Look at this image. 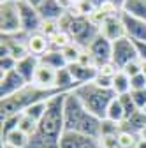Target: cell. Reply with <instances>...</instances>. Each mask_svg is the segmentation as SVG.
Segmentation results:
<instances>
[{
  "instance_id": "18",
  "label": "cell",
  "mask_w": 146,
  "mask_h": 148,
  "mask_svg": "<svg viewBox=\"0 0 146 148\" xmlns=\"http://www.w3.org/2000/svg\"><path fill=\"white\" fill-rule=\"evenodd\" d=\"M121 12L146 21V0H125Z\"/></svg>"
},
{
  "instance_id": "19",
  "label": "cell",
  "mask_w": 146,
  "mask_h": 148,
  "mask_svg": "<svg viewBox=\"0 0 146 148\" xmlns=\"http://www.w3.org/2000/svg\"><path fill=\"white\" fill-rule=\"evenodd\" d=\"M120 127L123 129V131H130V132H134V134L139 136V132L146 127V113H144V111H141V109L136 111V113L130 118H127Z\"/></svg>"
},
{
  "instance_id": "34",
  "label": "cell",
  "mask_w": 146,
  "mask_h": 148,
  "mask_svg": "<svg viewBox=\"0 0 146 148\" xmlns=\"http://www.w3.org/2000/svg\"><path fill=\"white\" fill-rule=\"evenodd\" d=\"M130 88L132 90H143V88H146V76H144L143 72L137 74V76H134V78H130Z\"/></svg>"
},
{
  "instance_id": "29",
  "label": "cell",
  "mask_w": 146,
  "mask_h": 148,
  "mask_svg": "<svg viewBox=\"0 0 146 148\" xmlns=\"http://www.w3.org/2000/svg\"><path fill=\"white\" fill-rule=\"evenodd\" d=\"M118 71H121L115 62H106V64H102V65H99L97 67V76H102V78H109V79H113L115 76H116V72Z\"/></svg>"
},
{
  "instance_id": "24",
  "label": "cell",
  "mask_w": 146,
  "mask_h": 148,
  "mask_svg": "<svg viewBox=\"0 0 146 148\" xmlns=\"http://www.w3.org/2000/svg\"><path fill=\"white\" fill-rule=\"evenodd\" d=\"M74 42V39H72V35L67 32V30H58L57 34H55L53 37H51V49H63V48H67L69 44H72Z\"/></svg>"
},
{
  "instance_id": "21",
  "label": "cell",
  "mask_w": 146,
  "mask_h": 148,
  "mask_svg": "<svg viewBox=\"0 0 146 148\" xmlns=\"http://www.w3.org/2000/svg\"><path fill=\"white\" fill-rule=\"evenodd\" d=\"M4 143H5V145H11V146H14V148H28L30 138H28L25 132H21L20 129H14V131L7 132V134L4 136Z\"/></svg>"
},
{
  "instance_id": "26",
  "label": "cell",
  "mask_w": 146,
  "mask_h": 148,
  "mask_svg": "<svg viewBox=\"0 0 146 148\" xmlns=\"http://www.w3.org/2000/svg\"><path fill=\"white\" fill-rule=\"evenodd\" d=\"M116 139H118V146L120 148H136V145L139 141V136L130 132V131H123L121 129V131L118 132V136H116Z\"/></svg>"
},
{
  "instance_id": "38",
  "label": "cell",
  "mask_w": 146,
  "mask_h": 148,
  "mask_svg": "<svg viewBox=\"0 0 146 148\" xmlns=\"http://www.w3.org/2000/svg\"><path fill=\"white\" fill-rule=\"evenodd\" d=\"M136 148H146V141L139 138V141H137V145H136Z\"/></svg>"
},
{
  "instance_id": "16",
  "label": "cell",
  "mask_w": 146,
  "mask_h": 148,
  "mask_svg": "<svg viewBox=\"0 0 146 148\" xmlns=\"http://www.w3.org/2000/svg\"><path fill=\"white\" fill-rule=\"evenodd\" d=\"M42 21H58L65 14V9L57 2V0H44V2L37 7Z\"/></svg>"
},
{
  "instance_id": "11",
  "label": "cell",
  "mask_w": 146,
  "mask_h": 148,
  "mask_svg": "<svg viewBox=\"0 0 146 148\" xmlns=\"http://www.w3.org/2000/svg\"><path fill=\"white\" fill-rule=\"evenodd\" d=\"M121 21H123V27H125V35L129 37V39L146 42V21L132 18L125 12H121Z\"/></svg>"
},
{
  "instance_id": "42",
  "label": "cell",
  "mask_w": 146,
  "mask_h": 148,
  "mask_svg": "<svg viewBox=\"0 0 146 148\" xmlns=\"http://www.w3.org/2000/svg\"><path fill=\"white\" fill-rule=\"evenodd\" d=\"M2 2H12V0H2Z\"/></svg>"
},
{
  "instance_id": "12",
  "label": "cell",
  "mask_w": 146,
  "mask_h": 148,
  "mask_svg": "<svg viewBox=\"0 0 146 148\" xmlns=\"http://www.w3.org/2000/svg\"><path fill=\"white\" fill-rule=\"evenodd\" d=\"M100 34L106 37V39H109L111 42L121 39V37H125V27H123V21H121V14L120 16H109L106 18V21L100 25Z\"/></svg>"
},
{
  "instance_id": "3",
  "label": "cell",
  "mask_w": 146,
  "mask_h": 148,
  "mask_svg": "<svg viewBox=\"0 0 146 148\" xmlns=\"http://www.w3.org/2000/svg\"><path fill=\"white\" fill-rule=\"evenodd\" d=\"M58 94H65L63 90L60 88H41V86H35L33 83H28L25 88H21L18 94L2 99V104H0V116L9 118L14 115H21L25 113V109L39 101H49L51 97L58 95Z\"/></svg>"
},
{
  "instance_id": "36",
  "label": "cell",
  "mask_w": 146,
  "mask_h": 148,
  "mask_svg": "<svg viewBox=\"0 0 146 148\" xmlns=\"http://www.w3.org/2000/svg\"><path fill=\"white\" fill-rule=\"evenodd\" d=\"M86 2H88L90 5H92V7L97 11V9H100V7H102L106 2H107V0H86Z\"/></svg>"
},
{
  "instance_id": "13",
  "label": "cell",
  "mask_w": 146,
  "mask_h": 148,
  "mask_svg": "<svg viewBox=\"0 0 146 148\" xmlns=\"http://www.w3.org/2000/svg\"><path fill=\"white\" fill-rule=\"evenodd\" d=\"M27 46H28L30 55L41 58L42 55H46L51 49V39H49L48 35H44L42 32L28 34V37H27Z\"/></svg>"
},
{
  "instance_id": "2",
  "label": "cell",
  "mask_w": 146,
  "mask_h": 148,
  "mask_svg": "<svg viewBox=\"0 0 146 148\" xmlns=\"http://www.w3.org/2000/svg\"><path fill=\"white\" fill-rule=\"evenodd\" d=\"M63 120H65V131L100 138L102 120L90 113L74 92H67V95H65Z\"/></svg>"
},
{
  "instance_id": "8",
  "label": "cell",
  "mask_w": 146,
  "mask_h": 148,
  "mask_svg": "<svg viewBox=\"0 0 146 148\" xmlns=\"http://www.w3.org/2000/svg\"><path fill=\"white\" fill-rule=\"evenodd\" d=\"M20 14H21V25H23V32L25 34H35L41 32L42 27V18L39 14V11L33 5H30L27 0H20Z\"/></svg>"
},
{
  "instance_id": "28",
  "label": "cell",
  "mask_w": 146,
  "mask_h": 148,
  "mask_svg": "<svg viewBox=\"0 0 146 148\" xmlns=\"http://www.w3.org/2000/svg\"><path fill=\"white\" fill-rule=\"evenodd\" d=\"M62 53H63V57H65V60H67V65H69V64H76V62L79 60V57H81V53H83V48L78 46L76 42H72V44H69L67 48H63Z\"/></svg>"
},
{
  "instance_id": "15",
  "label": "cell",
  "mask_w": 146,
  "mask_h": 148,
  "mask_svg": "<svg viewBox=\"0 0 146 148\" xmlns=\"http://www.w3.org/2000/svg\"><path fill=\"white\" fill-rule=\"evenodd\" d=\"M72 78L78 85H85V83H90L97 78V67H92V65H83V64H69L67 65Z\"/></svg>"
},
{
  "instance_id": "27",
  "label": "cell",
  "mask_w": 146,
  "mask_h": 148,
  "mask_svg": "<svg viewBox=\"0 0 146 148\" xmlns=\"http://www.w3.org/2000/svg\"><path fill=\"white\" fill-rule=\"evenodd\" d=\"M37 127H39V123H37V122L32 120L28 115L21 113V116H20V123H18V129H20L21 132H25L28 138H32L35 132H37Z\"/></svg>"
},
{
  "instance_id": "40",
  "label": "cell",
  "mask_w": 146,
  "mask_h": 148,
  "mask_svg": "<svg viewBox=\"0 0 146 148\" xmlns=\"http://www.w3.org/2000/svg\"><path fill=\"white\" fill-rule=\"evenodd\" d=\"M143 74L146 76V62H143Z\"/></svg>"
},
{
  "instance_id": "4",
  "label": "cell",
  "mask_w": 146,
  "mask_h": 148,
  "mask_svg": "<svg viewBox=\"0 0 146 148\" xmlns=\"http://www.w3.org/2000/svg\"><path fill=\"white\" fill-rule=\"evenodd\" d=\"M72 92L81 99V102L85 104V108L90 111V113L95 115L100 120L106 118V111H107V106L111 104V101L115 97H118L113 88H102L95 81L79 85Z\"/></svg>"
},
{
  "instance_id": "39",
  "label": "cell",
  "mask_w": 146,
  "mask_h": 148,
  "mask_svg": "<svg viewBox=\"0 0 146 148\" xmlns=\"http://www.w3.org/2000/svg\"><path fill=\"white\" fill-rule=\"evenodd\" d=\"M139 138H141V139H144V141H146V127H144V129H143V131H141V132H139Z\"/></svg>"
},
{
  "instance_id": "17",
  "label": "cell",
  "mask_w": 146,
  "mask_h": 148,
  "mask_svg": "<svg viewBox=\"0 0 146 148\" xmlns=\"http://www.w3.org/2000/svg\"><path fill=\"white\" fill-rule=\"evenodd\" d=\"M41 60L37 57H33V55H28V57L18 60L16 64V71L21 74V78L27 81V83H32L33 81V76H35V71H37Z\"/></svg>"
},
{
  "instance_id": "23",
  "label": "cell",
  "mask_w": 146,
  "mask_h": 148,
  "mask_svg": "<svg viewBox=\"0 0 146 148\" xmlns=\"http://www.w3.org/2000/svg\"><path fill=\"white\" fill-rule=\"evenodd\" d=\"M113 90L116 95H125L130 94V76H127L123 71H118L116 76L113 78Z\"/></svg>"
},
{
  "instance_id": "1",
  "label": "cell",
  "mask_w": 146,
  "mask_h": 148,
  "mask_svg": "<svg viewBox=\"0 0 146 148\" xmlns=\"http://www.w3.org/2000/svg\"><path fill=\"white\" fill-rule=\"evenodd\" d=\"M65 94H58L48 101L46 113L39 122L37 132L30 138L28 148H60V138L65 131L63 120V104Z\"/></svg>"
},
{
  "instance_id": "41",
  "label": "cell",
  "mask_w": 146,
  "mask_h": 148,
  "mask_svg": "<svg viewBox=\"0 0 146 148\" xmlns=\"http://www.w3.org/2000/svg\"><path fill=\"white\" fill-rule=\"evenodd\" d=\"M2 148H14V146H11V145H5V143H4V145H2Z\"/></svg>"
},
{
  "instance_id": "30",
  "label": "cell",
  "mask_w": 146,
  "mask_h": 148,
  "mask_svg": "<svg viewBox=\"0 0 146 148\" xmlns=\"http://www.w3.org/2000/svg\"><path fill=\"white\" fill-rule=\"evenodd\" d=\"M118 97H120V101H121V106H123V111H125V120H127V118H130V116H132V115L136 113V111H139L130 94H125V95H118Z\"/></svg>"
},
{
  "instance_id": "32",
  "label": "cell",
  "mask_w": 146,
  "mask_h": 148,
  "mask_svg": "<svg viewBox=\"0 0 146 148\" xmlns=\"http://www.w3.org/2000/svg\"><path fill=\"white\" fill-rule=\"evenodd\" d=\"M130 95H132V99H134L137 109L143 111V109L146 108V88H143V90H132Z\"/></svg>"
},
{
  "instance_id": "33",
  "label": "cell",
  "mask_w": 146,
  "mask_h": 148,
  "mask_svg": "<svg viewBox=\"0 0 146 148\" xmlns=\"http://www.w3.org/2000/svg\"><path fill=\"white\" fill-rule=\"evenodd\" d=\"M16 64H18V60L12 58L11 55L2 57V60H0V69H2V74H4V72H9V71H14V69H16Z\"/></svg>"
},
{
  "instance_id": "35",
  "label": "cell",
  "mask_w": 146,
  "mask_h": 148,
  "mask_svg": "<svg viewBox=\"0 0 146 148\" xmlns=\"http://www.w3.org/2000/svg\"><path fill=\"white\" fill-rule=\"evenodd\" d=\"M136 44V49H137V57L141 62H146V42L143 41H134Z\"/></svg>"
},
{
  "instance_id": "20",
  "label": "cell",
  "mask_w": 146,
  "mask_h": 148,
  "mask_svg": "<svg viewBox=\"0 0 146 148\" xmlns=\"http://www.w3.org/2000/svg\"><path fill=\"white\" fill-rule=\"evenodd\" d=\"M39 60H41V64H46V65L57 69V71L62 69V67H67V60H65L63 53L60 49H49L46 55H42Z\"/></svg>"
},
{
  "instance_id": "9",
  "label": "cell",
  "mask_w": 146,
  "mask_h": 148,
  "mask_svg": "<svg viewBox=\"0 0 146 148\" xmlns=\"http://www.w3.org/2000/svg\"><path fill=\"white\" fill-rule=\"evenodd\" d=\"M27 85L28 83L21 78V74L16 69L9 71V72H4L2 74V81H0V97L7 99V97L18 94V92H20L21 88H25Z\"/></svg>"
},
{
  "instance_id": "43",
  "label": "cell",
  "mask_w": 146,
  "mask_h": 148,
  "mask_svg": "<svg viewBox=\"0 0 146 148\" xmlns=\"http://www.w3.org/2000/svg\"><path fill=\"white\" fill-rule=\"evenodd\" d=\"M143 111H144V113H146V108H144V109H143Z\"/></svg>"
},
{
  "instance_id": "14",
  "label": "cell",
  "mask_w": 146,
  "mask_h": 148,
  "mask_svg": "<svg viewBox=\"0 0 146 148\" xmlns=\"http://www.w3.org/2000/svg\"><path fill=\"white\" fill-rule=\"evenodd\" d=\"M55 79H57V69H53L46 64H39L32 83L41 88H57L55 86Z\"/></svg>"
},
{
  "instance_id": "22",
  "label": "cell",
  "mask_w": 146,
  "mask_h": 148,
  "mask_svg": "<svg viewBox=\"0 0 146 148\" xmlns=\"http://www.w3.org/2000/svg\"><path fill=\"white\" fill-rule=\"evenodd\" d=\"M106 118L111 120V122H116V123H120V125L125 122V111H123V106H121L120 97H115V99L111 101V104L107 106Z\"/></svg>"
},
{
  "instance_id": "37",
  "label": "cell",
  "mask_w": 146,
  "mask_h": 148,
  "mask_svg": "<svg viewBox=\"0 0 146 148\" xmlns=\"http://www.w3.org/2000/svg\"><path fill=\"white\" fill-rule=\"evenodd\" d=\"M27 2H28L30 5H33L35 9H37V7H39V5H41L42 2H44V0H27Z\"/></svg>"
},
{
  "instance_id": "7",
  "label": "cell",
  "mask_w": 146,
  "mask_h": 148,
  "mask_svg": "<svg viewBox=\"0 0 146 148\" xmlns=\"http://www.w3.org/2000/svg\"><path fill=\"white\" fill-rule=\"evenodd\" d=\"M60 148H102V145H100V138L63 131L60 138Z\"/></svg>"
},
{
  "instance_id": "10",
  "label": "cell",
  "mask_w": 146,
  "mask_h": 148,
  "mask_svg": "<svg viewBox=\"0 0 146 148\" xmlns=\"http://www.w3.org/2000/svg\"><path fill=\"white\" fill-rule=\"evenodd\" d=\"M88 51H90V55L93 57V60H95V64H97V67H99V65H102V64H106V62L111 60L113 42L109 41V39H106L102 34H99L95 39H93V42L90 44Z\"/></svg>"
},
{
  "instance_id": "31",
  "label": "cell",
  "mask_w": 146,
  "mask_h": 148,
  "mask_svg": "<svg viewBox=\"0 0 146 148\" xmlns=\"http://www.w3.org/2000/svg\"><path fill=\"white\" fill-rule=\"evenodd\" d=\"M121 71L127 74V76L134 78V76H137V74H141V72H143V62H141L139 58H136V60H132L130 64H127Z\"/></svg>"
},
{
  "instance_id": "5",
  "label": "cell",
  "mask_w": 146,
  "mask_h": 148,
  "mask_svg": "<svg viewBox=\"0 0 146 148\" xmlns=\"http://www.w3.org/2000/svg\"><path fill=\"white\" fill-rule=\"evenodd\" d=\"M18 2L20 0L2 2V5H0V28H2V35H16V34L23 32Z\"/></svg>"
},
{
  "instance_id": "6",
  "label": "cell",
  "mask_w": 146,
  "mask_h": 148,
  "mask_svg": "<svg viewBox=\"0 0 146 148\" xmlns=\"http://www.w3.org/2000/svg\"><path fill=\"white\" fill-rule=\"evenodd\" d=\"M139 58L137 57V49L132 39L129 37H121V39L113 42V53H111V62H115L120 69H123L127 64H130L132 60Z\"/></svg>"
},
{
  "instance_id": "25",
  "label": "cell",
  "mask_w": 146,
  "mask_h": 148,
  "mask_svg": "<svg viewBox=\"0 0 146 148\" xmlns=\"http://www.w3.org/2000/svg\"><path fill=\"white\" fill-rule=\"evenodd\" d=\"M46 108H48V101H39V102L28 106V108L25 109V115H28L32 120H35V122L39 123V122L42 120L44 113H46Z\"/></svg>"
}]
</instances>
